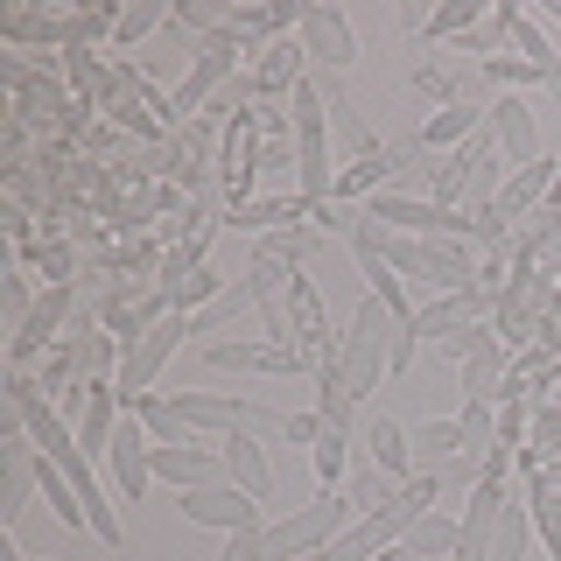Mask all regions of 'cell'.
Returning <instances> with one entry per match:
<instances>
[{
  "label": "cell",
  "mask_w": 561,
  "mask_h": 561,
  "mask_svg": "<svg viewBox=\"0 0 561 561\" xmlns=\"http://www.w3.org/2000/svg\"><path fill=\"white\" fill-rule=\"evenodd\" d=\"M561 443V408H540L534 414V449H554Z\"/></svg>",
  "instance_id": "37"
},
{
  "label": "cell",
  "mask_w": 561,
  "mask_h": 561,
  "mask_svg": "<svg viewBox=\"0 0 561 561\" xmlns=\"http://www.w3.org/2000/svg\"><path fill=\"white\" fill-rule=\"evenodd\" d=\"M316 478H323V491H337V478H344V449H351V428H330L323 421V435H316Z\"/></svg>",
  "instance_id": "25"
},
{
  "label": "cell",
  "mask_w": 561,
  "mask_h": 561,
  "mask_svg": "<svg viewBox=\"0 0 561 561\" xmlns=\"http://www.w3.org/2000/svg\"><path fill=\"white\" fill-rule=\"evenodd\" d=\"M540 14H548V22H561V0H548V8H540Z\"/></svg>",
  "instance_id": "40"
},
{
  "label": "cell",
  "mask_w": 561,
  "mask_h": 561,
  "mask_svg": "<svg viewBox=\"0 0 561 561\" xmlns=\"http://www.w3.org/2000/svg\"><path fill=\"white\" fill-rule=\"evenodd\" d=\"M253 169H267V175H288L295 169V183H302V162L288 154V140H260V148H253Z\"/></svg>",
  "instance_id": "33"
},
{
  "label": "cell",
  "mask_w": 561,
  "mask_h": 561,
  "mask_svg": "<svg viewBox=\"0 0 561 561\" xmlns=\"http://www.w3.org/2000/svg\"><path fill=\"white\" fill-rule=\"evenodd\" d=\"M204 365L210 373H295V351L280 344H204Z\"/></svg>",
  "instance_id": "14"
},
{
  "label": "cell",
  "mask_w": 561,
  "mask_h": 561,
  "mask_svg": "<svg viewBox=\"0 0 561 561\" xmlns=\"http://www.w3.org/2000/svg\"><path fill=\"white\" fill-rule=\"evenodd\" d=\"M154 478L175 491H197V484H225V456L204 443H154Z\"/></svg>",
  "instance_id": "9"
},
{
  "label": "cell",
  "mask_w": 561,
  "mask_h": 561,
  "mask_svg": "<svg viewBox=\"0 0 561 561\" xmlns=\"http://www.w3.org/2000/svg\"><path fill=\"white\" fill-rule=\"evenodd\" d=\"M323 99H330V134H337L344 148L358 154V162H373V154H386V148H379V134L358 119V105H351V99H337V92H323Z\"/></svg>",
  "instance_id": "19"
},
{
  "label": "cell",
  "mask_w": 561,
  "mask_h": 561,
  "mask_svg": "<svg viewBox=\"0 0 561 561\" xmlns=\"http://www.w3.org/2000/svg\"><path fill=\"white\" fill-rule=\"evenodd\" d=\"M218 456H225V478H232L239 491L267 499L274 470H267V449H260V435H225V443H218Z\"/></svg>",
  "instance_id": "16"
},
{
  "label": "cell",
  "mask_w": 561,
  "mask_h": 561,
  "mask_svg": "<svg viewBox=\"0 0 561 561\" xmlns=\"http://www.w3.org/2000/svg\"><path fill=\"white\" fill-rule=\"evenodd\" d=\"M183 337H190V316H175V309H169L140 344H127V358L113 365V386H119V400H127V408H134V400H148L154 373H162V365L175 358V344H183Z\"/></svg>",
  "instance_id": "5"
},
{
  "label": "cell",
  "mask_w": 561,
  "mask_h": 561,
  "mask_svg": "<svg viewBox=\"0 0 561 561\" xmlns=\"http://www.w3.org/2000/svg\"><path fill=\"white\" fill-rule=\"evenodd\" d=\"M183 519L245 534V526H260V499H253V491H239L232 478H225V484H197V491H183Z\"/></svg>",
  "instance_id": "8"
},
{
  "label": "cell",
  "mask_w": 561,
  "mask_h": 561,
  "mask_svg": "<svg viewBox=\"0 0 561 561\" xmlns=\"http://www.w3.org/2000/svg\"><path fill=\"white\" fill-rule=\"evenodd\" d=\"M344 499L358 505V519H365V513H379V505L393 499V478H386V470H365V478H351V484H344Z\"/></svg>",
  "instance_id": "29"
},
{
  "label": "cell",
  "mask_w": 561,
  "mask_h": 561,
  "mask_svg": "<svg viewBox=\"0 0 561 561\" xmlns=\"http://www.w3.org/2000/svg\"><path fill=\"white\" fill-rule=\"evenodd\" d=\"M154 22H162V0H127V8L113 14V43L127 49V43H140V35H148Z\"/></svg>",
  "instance_id": "28"
},
{
  "label": "cell",
  "mask_w": 561,
  "mask_h": 561,
  "mask_svg": "<svg viewBox=\"0 0 561 561\" xmlns=\"http://www.w3.org/2000/svg\"><path fill=\"white\" fill-rule=\"evenodd\" d=\"M484 344H499V330H484V323H456L449 337H443V358H456V365H470Z\"/></svg>",
  "instance_id": "30"
},
{
  "label": "cell",
  "mask_w": 561,
  "mask_h": 561,
  "mask_svg": "<svg viewBox=\"0 0 561 561\" xmlns=\"http://www.w3.org/2000/svg\"><path fill=\"white\" fill-rule=\"evenodd\" d=\"M435 484H443V499H449V513H463V505H470V491H478L484 484V456H449V463H443V478H435Z\"/></svg>",
  "instance_id": "23"
},
{
  "label": "cell",
  "mask_w": 561,
  "mask_h": 561,
  "mask_svg": "<svg viewBox=\"0 0 561 561\" xmlns=\"http://www.w3.org/2000/svg\"><path fill=\"white\" fill-rule=\"evenodd\" d=\"M323 435V414H288V443H316Z\"/></svg>",
  "instance_id": "38"
},
{
  "label": "cell",
  "mask_w": 561,
  "mask_h": 561,
  "mask_svg": "<svg viewBox=\"0 0 561 561\" xmlns=\"http://www.w3.org/2000/svg\"><path fill=\"white\" fill-rule=\"evenodd\" d=\"M351 519H358V505H351L344 491H316L302 513L260 526V561H302V554H323Z\"/></svg>",
  "instance_id": "1"
},
{
  "label": "cell",
  "mask_w": 561,
  "mask_h": 561,
  "mask_svg": "<svg viewBox=\"0 0 561 561\" xmlns=\"http://www.w3.org/2000/svg\"><path fill=\"white\" fill-rule=\"evenodd\" d=\"M491 134H499V154L513 169H526V162H540V127H534V105H526L519 92H505L499 105H491Z\"/></svg>",
  "instance_id": "10"
},
{
  "label": "cell",
  "mask_w": 561,
  "mask_h": 561,
  "mask_svg": "<svg viewBox=\"0 0 561 561\" xmlns=\"http://www.w3.org/2000/svg\"><path fill=\"white\" fill-rule=\"evenodd\" d=\"M169 408L190 421V428H218V435H288V414L274 408H253V400H232V393H204V386H190V393H169Z\"/></svg>",
  "instance_id": "4"
},
{
  "label": "cell",
  "mask_w": 561,
  "mask_h": 561,
  "mask_svg": "<svg viewBox=\"0 0 561 561\" xmlns=\"http://www.w3.org/2000/svg\"><path fill=\"white\" fill-rule=\"evenodd\" d=\"M64 316H70V288H64V280H57V288H49L43 302H35V316H28V323H22V337L8 344V365H14V373H22V365L35 358V351L49 344V330H57Z\"/></svg>",
  "instance_id": "15"
},
{
  "label": "cell",
  "mask_w": 561,
  "mask_h": 561,
  "mask_svg": "<svg viewBox=\"0 0 561 561\" xmlns=\"http://www.w3.org/2000/svg\"><path fill=\"white\" fill-rule=\"evenodd\" d=\"M484 127V113H478V105H443V113H435L428 119V127H421V148H449V140H470V134H478Z\"/></svg>",
  "instance_id": "21"
},
{
  "label": "cell",
  "mask_w": 561,
  "mask_h": 561,
  "mask_svg": "<svg viewBox=\"0 0 561 561\" xmlns=\"http://www.w3.org/2000/svg\"><path fill=\"white\" fill-rule=\"evenodd\" d=\"M295 105V162H302V183H295V197H309V204H330L337 197V169H330V99H323V84H295L288 92Z\"/></svg>",
  "instance_id": "2"
},
{
  "label": "cell",
  "mask_w": 561,
  "mask_h": 561,
  "mask_svg": "<svg viewBox=\"0 0 561 561\" xmlns=\"http://www.w3.org/2000/svg\"><path fill=\"white\" fill-rule=\"evenodd\" d=\"M105 470H113L119 499H140V491L154 484V435L140 428V414H119L113 449H105Z\"/></svg>",
  "instance_id": "7"
},
{
  "label": "cell",
  "mask_w": 561,
  "mask_h": 561,
  "mask_svg": "<svg viewBox=\"0 0 561 561\" xmlns=\"http://www.w3.org/2000/svg\"><path fill=\"white\" fill-rule=\"evenodd\" d=\"M218 561H260V526H245V534H225V554Z\"/></svg>",
  "instance_id": "36"
},
{
  "label": "cell",
  "mask_w": 561,
  "mask_h": 561,
  "mask_svg": "<svg viewBox=\"0 0 561 561\" xmlns=\"http://www.w3.org/2000/svg\"><path fill=\"white\" fill-rule=\"evenodd\" d=\"M365 449H373V463L386 470V478H408V463H414V428H400V421H373V428H365Z\"/></svg>",
  "instance_id": "18"
},
{
  "label": "cell",
  "mask_w": 561,
  "mask_h": 561,
  "mask_svg": "<svg viewBox=\"0 0 561 561\" xmlns=\"http://www.w3.org/2000/svg\"><path fill=\"white\" fill-rule=\"evenodd\" d=\"M456 540H463V513H449V505H428V513L408 526V540H400V548H408L414 561H449Z\"/></svg>",
  "instance_id": "12"
},
{
  "label": "cell",
  "mask_w": 561,
  "mask_h": 561,
  "mask_svg": "<svg viewBox=\"0 0 561 561\" xmlns=\"http://www.w3.org/2000/svg\"><path fill=\"white\" fill-rule=\"evenodd\" d=\"M470 22H478V8H470V0H449V8L428 14V35H470Z\"/></svg>",
  "instance_id": "32"
},
{
  "label": "cell",
  "mask_w": 561,
  "mask_h": 561,
  "mask_svg": "<svg viewBox=\"0 0 561 561\" xmlns=\"http://www.w3.org/2000/svg\"><path fill=\"white\" fill-rule=\"evenodd\" d=\"M499 386H505V344H484L478 358L463 365V393H470V400H491V408H499Z\"/></svg>",
  "instance_id": "22"
},
{
  "label": "cell",
  "mask_w": 561,
  "mask_h": 561,
  "mask_svg": "<svg viewBox=\"0 0 561 561\" xmlns=\"http://www.w3.org/2000/svg\"><path fill=\"white\" fill-rule=\"evenodd\" d=\"M302 57L309 49L302 43H288V35H274L267 49H260V92H295V84H302Z\"/></svg>",
  "instance_id": "17"
},
{
  "label": "cell",
  "mask_w": 561,
  "mask_h": 561,
  "mask_svg": "<svg viewBox=\"0 0 561 561\" xmlns=\"http://www.w3.org/2000/svg\"><path fill=\"white\" fill-rule=\"evenodd\" d=\"M484 78H491V84H505V92H513L519 78H534V64H526V57H484Z\"/></svg>",
  "instance_id": "34"
},
{
  "label": "cell",
  "mask_w": 561,
  "mask_h": 561,
  "mask_svg": "<svg viewBox=\"0 0 561 561\" xmlns=\"http://www.w3.org/2000/svg\"><path fill=\"white\" fill-rule=\"evenodd\" d=\"M373 561H414V554H408V548H400V540H393V548H379Z\"/></svg>",
  "instance_id": "39"
},
{
  "label": "cell",
  "mask_w": 561,
  "mask_h": 561,
  "mask_svg": "<svg viewBox=\"0 0 561 561\" xmlns=\"http://www.w3.org/2000/svg\"><path fill=\"white\" fill-rule=\"evenodd\" d=\"M302 49L316 64L344 70V64H358V28H351L337 8H302Z\"/></svg>",
  "instance_id": "11"
},
{
  "label": "cell",
  "mask_w": 561,
  "mask_h": 561,
  "mask_svg": "<svg viewBox=\"0 0 561 561\" xmlns=\"http://www.w3.org/2000/svg\"><path fill=\"white\" fill-rule=\"evenodd\" d=\"M526 540H534V513H526V505H505V513H499V534H491V561H519Z\"/></svg>",
  "instance_id": "24"
},
{
  "label": "cell",
  "mask_w": 561,
  "mask_h": 561,
  "mask_svg": "<svg viewBox=\"0 0 561 561\" xmlns=\"http://www.w3.org/2000/svg\"><path fill=\"white\" fill-rule=\"evenodd\" d=\"M393 330H400V323H393V309L365 295L358 316H351V337H344V365H337V379H344V393H351V400H365V393L379 386L386 351H393Z\"/></svg>",
  "instance_id": "3"
},
{
  "label": "cell",
  "mask_w": 561,
  "mask_h": 561,
  "mask_svg": "<svg viewBox=\"0 0 561 561\" xmlns=\"http://www.w3.org/2000/svg\"><path fill=\"white\" fill-rule=\"evenodd\" d=\"M554 169H561V162H526V169H513V175H505V190H499V204H491V218L519 225L526 210H534V204L554 190Z\"/></svg>",
  "instance_id": "13"
},
{
  "label": "cell",
  "mask_w": 561,
  "mask_h": 561,
  "mask_svg": "<svg viewBox=\"0 0 561 561\" xmlns=\"http://www.w3.org/2000/svg\"><path fill=\"white\" fill-rule=\"evenodd\" d=\"M134 414H140V428H148L154 443H197V428H190V421L169 408V393H148V400H134Z\"/></svg>",
  "instance_id": "20"
},
{
  "label": "cell",
  "mask_w": 561,
  "mask_h": 561,
  "mask_svg": "<svg viewBox=\"0 0 561 561\" xmlns=\"http://www.w3.org/2000/svg\"><path fill=\"white\" fill-rule=\"evenodd\" d=\"M456 428H463V449H470V456L491 449V443H499V414H491V400H463Z\"/></svg>",
  "instance_id": "27"
},
{
  "label": "cell",
  "mask_w": 561,
  "mask_h": 561,
  "mask_svg": "<svg viewBox=\"0 0 561 561\" xmlns=\"http://www.w3.org/2000/svg\"><path fill=\"white\" fill-rule=\"evenodd\" d=\"M540 534H548V548L561 561V499H554V491H540Z\"/></svg>",
  "instance_id": "35"
},
{
  "label": "cell",
  "mask_w": 561,
  "mask_h": 561,
  "mask_svg": "<svg viewBox=\"0 0 561 561\" xmlns=\"http://www.w3.org/2000/svg\"><path fill=\"white\" fill-rule=\"evenodd\" d=\"M239 49L245 43H232V35H204V43H197V64H190V78L183 84H175V99H169V119H183V113H197V105L210 99V92H218V84L225 78H232V64H239Z\"/></svg>",
  "instance_id": "6"
},
{
  "label": "cell",
  "mask_w": 561,
  "mask_h": 561,
  "mask_svg": "<svg viewBox=\"0 0 561 561\" xmlns=\"http://www.w3.org/2000/svg\"><path fill=\"white\" fill-rule=\"evenodd\" d=\"M414 449H435V456H463V428H456V421H428V428H414Z\"/></svg>",
  "instance_id": "31"
},
{
  "label": "cell",
  "mask_w": 561,
  "mask_h": 561,
  "mask_svg": "<svg viewBox=\"0 0 561 561\" xmlns=\"http://www.w3.org/2000/svg\"><path fill=\"white\" fill-rule=\"evenodd\" d=\"M239 309H253V288H245V280H239V288H225L218 295V302H204L197 316H190V337H204V330H218V323H232V316Z\"/></svg>",
  "instance_id": "26"
}]
</instances>
